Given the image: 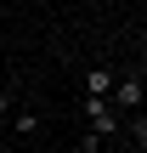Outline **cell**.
I'll use <instances>...</instances> for the list:
<instances>
[{"label":"cell","instance_id":"cell-1","mask_svg":"<svg viewBox=\"0 0 147 153\" xmlns=\"http://www.w3.org/2000/svg\"><path fill=\"white\" fill-rule=\"evenodd\" d=\"M85 119H91L96 136H113V131H119V114H113L108 97H85Z\"/></svg>","mask_w":147,"mask_h":153},{"label":"cell","instance_id":"cell-2","mask_svg":"<svg viewBox=\"0 0 147 153\" xmlns=\"http://www.w3.org/2000/svg\"><path fill=\"white\" fill-rule=\"evenodd\" d=\"M108 102H113V108H142V79H113Z\"/></svg>","mask_w":147,"mask_h":153},{"label":"cell","instance_id":"cell-4","mask_svg":"<svg viewBox=\"0 0 147 153\" xmlns=\"http://www.w3.org/2000/svg\"><path fill=\"white\" fill-rule=\"evenodd\" d=\"M113 6H125V0H113Z\"/></svg>","mask_w":147,"mask_h":153},{"label":"cell","instance_id":"cell-3","mask_svg":"<svg viewBox=\"0 0 147 153\" xmlns=\"http://www.w3.org/2000/svg\"><path fill=\"white\" fill-rule=\"evenodd\" d=\"M108 91H113V74L108 68H91L85 74V97H108Z\"/></svg>","mask_w":147,"mask_h":153}]
</instances>
